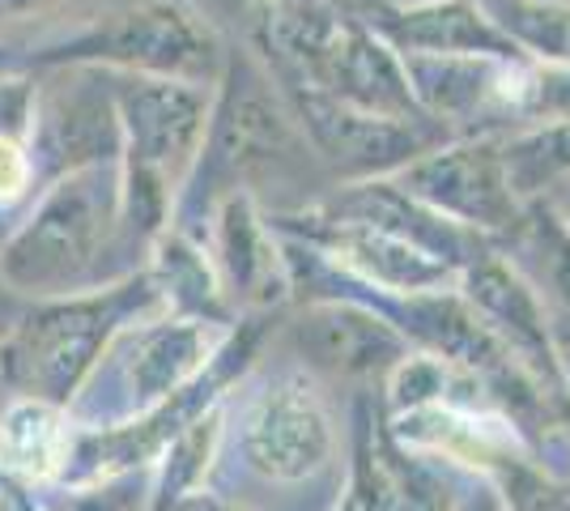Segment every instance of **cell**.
<instances>
[{
	"instance_id": "18",
	"label": "cell",
	"mask_w": 570,
	"mask_h": 511,
	"mask_svg": "<svg viewBox=\"0 0 570 511\" xmlns=\"http://www.w3.org/2000/svg\"><path fill=\"white\" fill-rule=\"evenodd\" d=\"M392 389H396V401H401V405H409V410H422L426 401H434V396L443 392V371L430 363V358L401 363V366H396Z\"/></svg>"
},
{
	"instance_id": "12",
	"label": "cell",
	"mask_w": 570,
	"mask_h": 511,
	"mask_svg": "<svg viewBox=\"0 0 570 511\" xmlns=\"http://www.w3.org/2000/svg\"><path fill=\"white\" fill-rule=\"evenodd\" d=\"M469 298L490 328H502L520 350H546V320L537 294L499 261H481L469 273Z\"/></svg>"
},
{
	"instance_id": "6",
	"label": "cell",
	"mask_w": 570,
	"mask_h": 511,
	"mask_svg": "<svg viewBox=\"0 0 570 511\" xmlns=\"http://www.w3.org/2000/svg\"><path fill=\"white\" fill-rule=\"evenodd\" d=\"M333 452V426L320 405V396L285 380L256 405L247 422V461L261 469L264 478L277 482H298L315 469H324Z\"/></svg>"
},
{
	"instance_id": "2",
	"label": "cell",
	"mask_w": 570,
	"mask_h": 511,
	"mask_svg": "<svg viewBox=\"0 0 570 511\" xmlns=\"http://www.w3.org/2000/svg\"><path fill=\"white\" fill-rule=\"evenodd\" d=\"M86 48L128 69L158 77H200L214 69V35L175 0H145L95 30Z\"/></svg>"
},
{
	"instance_id": "5",
	"label": "cell",
	"mask_w": 570,
	"mask_h": 511,
	"mask_svg": "<svg viewBox=\"0 0 570 511\" xmlns=\"http://www.w3.org/2000/svg\"><path fill=\"white\" fill-rule=\"evenodd\" d=\"M404 193L417 196L422 205L452 214L473 226H507L515 222V196L507 179V163L490 141L455 146L443 154L417 158L404 175Z\"/></svg>"
},
{
	"instance_id": "15",
	"label": "cell",
	"mask_w": 570,
	"mask_h": 511,
	"mask_svg": "<svg viewBox=\"0 0 570 511\" xmlns=\"http://www.w3.org/2000/svg\"><path fill=\"white\" fill-rule=\"evenodd\" d=\"M222 252H226V268L235 277V286H243L247 294H273L268 277L277 268V256L264 239L261 222L252 214L247 200H230L222 214Z\"/></svg>"
},
{
	"instance_id": "21",
	"label": "cell",
	"mask_w": 570,
	"mask_h": 511,
	"mask_svg": "<svg viewBox=\"0 0 570 511\" xmlns=\"http://www.w3.org/2000/svg\"><path fill=\"white\" fill-rule=\"evenodd\" d=\"M170 511H226V508H222L217 499H179Z\"/></svg>"
},
{
	"instance_id": "17",
	"label": "cell",
	"mask_w": 570,
	"mask_h": 511,
	"mask_svg": "<svg viewBox=\"0 0 570 511\" xmlns=\"http://www.w3.org/2000/svg\"><path fill=\"white\" fill-rule=\"evenodd\" d=\"M494 461H499L502 490H507L515 511H570L567 490L553 487L537 469H528L523 461H511V456H494Z\"/></svg>"
},
{
	"instance_id": "1",
	"label": "cell",
	"mask_w": 570,
	"mask_h": 511,
	"mask_svg": "<svg viewBox=\"0 0 570 511\" xmlns=\"http://www.w3.org/2000/svg\"><path fill=\"white\" fill-rule=\"evenodd\" d=\"M116 184L102 167L72 170L60 188L39 205L22 235L0 256V273L13 286H69L77 282L98 252V239L111 218Z\"/></svg>"
},
{
	"instance_id": "9",
	"label": "cell",
	"mask_w": 570,
	"mask_h": 511,
	"mask_svg": "<svg viewBox=\"0 0 570 511\" xmlns=\"http://www.w3.org/2000/svg\"><path fill=\"white\" fill-rule=\"evenodd\" d=\"M289 116L268 98L261 77L243 73L235 90L226 95V107L214 128V154L222 167H247L256 158H273L289 149Z\"/></svg>"
},
{
	"instance_id": "3",
	"label": "cell",
	"mask_w": 570,
	"mask_h": 511,
	"mask_svg": "<svg viewBox=\"0 0 570 511\" xmlns=\"http://www.w3.org/2000/svg\"><path fill=\"white\" fill-rule=\"evenodd\" d=\"M116 324V303H72L30 324L9 350V371L39 396L65 401L81 375L95 366V354Z\"/></svg>"
},
{
	"instance_id": "22",
	"label": "cell",
	"mask_w": 570,
	"mask_h": 511,
	"mask_svg": "<svg viewBox=\"0 0 570 511\" xmlns=\"http://www.w3.org/2000/svg\"><path fill=\"white\" fill-rule=\"evenodd\" d=\"M567 218H570V193H567Z\"/></svg>"
},
{
	"instance_id": "11",
	"label": "cell",
	"mask_w": 570,
	"mask_h": 511,
	"mask_svg": "<svg viewBox=\"0 0 570 511\" xmlns=\"http://www.w3.org/2000/svg\"><path fill=\"white\" fill-rule=\"evenodd\" d=\"M401 43L430 56H511V39L494 22H485L469 0H439L426 9L401 13L387 26Z\"/></svg>"
},
{
	"instance_id": "20",
	"label": "cell",
	"mask_w": 570,
	"mask_h": 511,
	"mask_svg": "<svg viewBox=\"0 0 570 511\" xmlns=\"http://www.w3.org/2000/svg\"><path fill=\"white\" fill-rule=\"evenodd\" d=\"M549 226H541V247L549 256V273H553V286L570 298V230L558 226L553 218H546Z\"/></svg>"
},
{
	"instance_id": "4",
	"label": "cell",
	"mask_w": 570,
	"mask_h": 511,
	"mask_svg": "<svg viewBox=\"0 0 570 511\" xmlns=\"http://www.w3.org/2000/svg\"><path fill=\"white\" fill-rule=\"evenodd\" d=\"M119 116L137 170L167 179L188 163L205 132V95L175 77H132L119 86Z\"/></svg>"
},
{
	"instance_id": "14",
	"label": "cell",
	"mask_w": 570,
	"mask_h": 511,
	"mask_svg": "<svg viewBox=\"0 0 570 511\" xmlns=\"http://www.w3.org/2000/svg\"><path fill=\"white\" fill-rule=\"evenodd\" d=\"M65 426L60 414L39 405V401H22L0 417V461L18 469L26 478H48L65 461Z\"/></svg>"
},
{
	"instance_id": "13",
	"label": "cell",
	"mask_w": 570,
	"mask_h": 511,
	"mask_svg": "<svg viewBox=\"0 0 570 511\" xmlns=\"http://www.w3.org/2000/svg\"><path fill=\"white\" fill-rule=\"evenodd\" d=\"M200 354H205V337L196 324H163V328L145 333L132 345V363H128L137 401L175 396L179 384L200 366Z\"/></svg>"
},
{
	"instance_id": "7",
	"label": "cell",
	"mask_w": 570,
	"mask_h": 511,
	"mask_svg": "<svg viewBox=\"0 0 570 511\" xmlns=\"http://www.w3.org/2000/svg\"><path fill=\"white\" fill-rule=\"evenodd\" d=\"M289 86H294L298 111H303L307 128L315 132V141L328 149L341 167L375 170L422 154L417 132L396 120V116H375V111L350 107V102L324 95L307 81H289Z\"/></svg>"
},
{
	"instance_id": "16",
	"label": "cell",
	"mask_w": 570,
	"mask_h": 511,
	"mask_svg": "<svg viewBox=\"0 0 570 511\" xmlns=\"http://www.w3.org/2000/svg\"><path fill=\"white\" fill-rule=\"evenodd\" d=\"M502 35L515 43H528L549 60L570 65V9L541 4V0H507L502 4Z\"/></svg>"
},
{
	"instance_id": "10",
	"label": "cell",
	"mask_w": 570,
	"mask_h": 511,
	"mask_svg": "<svg viewBox=\"0 0 570 511\" xmlns=\"http://www.w3.org/2000/svg\"><path fill=\"white\" fill-rule=\"evenodd\" d=\"M336 247L366 277H375L383 286H396V291H430L448 277V265L439 261L443 252H430V247L413 244L396 230L371 226V222H345L336 235Z\"/></svg>"
},
{
	"instance_id": "8",
	"label": "cell",
	"mask_w": 570,
	"mask_h": 511,
	"mask_svg": "<svg viewBox=\"0 0 570 511\" xmlns=\"http://www.w3.org/2000/svg\"><path fill=\"white\" fill-rule=\"evenodd\" d=\"M298 337L315 363L341 375H366L392 366L404 354L401 333L357 307H315L311 316H303Z\"/></svg>"
},
{
	"instance_id": "19",
	"label": "cell",
	"mask_w": 570,
	"mask_h": 511,
	"mask_svg": "<svg viewBox=\"0 0 570 511\" xmlns=\"http://www.w3.org/2000/svg\"><path fill=\"white\" fill-rule=\"evenodd\" d=\"M26 184H30V158L9 132H0V200L22 196Z\"/></svg>"
}]
</instances>
